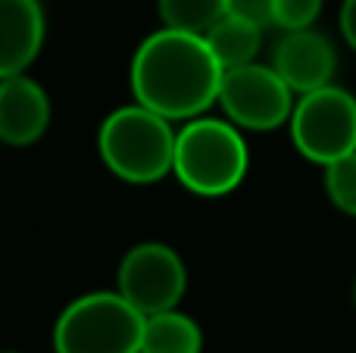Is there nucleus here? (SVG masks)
<instances>
[{
  "label": "nucleus",
  "instance_id": "obj_16",
  "mask_svg": "<svg viewBox=\"0 0 356 353\" xmlns=\"http://www.w3.org/2000/svg\"><path fill=\"white\" fill-rule=\"evenodd\" d=\"M272 3H275V0H225V13L269 28L272 25Z\"/></svg>",
  "mask_w": 356,
  "mask_h": 353
},
{
  "label": "nucleus",
  "instance_id": "obj_10",
  "mask_svg": "<svg viewBox=\"0 0 356 353\" xmlns=\"http://www.w3.org/2000/svg\"><path fill=\"white\" fill-rule=\"evenodd\" d=\"M47 35L41 0H0V79L29 72Z\"/></svg>",
  "mask_w": 356,
  "mask_h": 353
},
{
  "label": "nucleus",
  "instance_id": "obj_13",
  "mask_svg": "<svg viewBox=\"0 0 356 353\" xmlns=\"http://www.w3.org/2000/svg\"><path fill=\"white\" fill-rule=\"evenodd\" d=\"M156 13L163 19V28L207 35L225 16V0H156Z\"/></svg>",
  "mask_w": 356,
  "mask_h": 353
},
{
  "label": "nucleus",
  "instance_id": "obj_2",
  "mask_svg": "<svg viewBox=\"0 0 356 353\" xmlns=\"http://www.w3.org/2000/svg\"><path fill=\"white\" fill-rule=\"evenodd\" d=\"M250 169L244 131L228 119L194 116L175 129L172 175L197 197H225Z\"/></svg>",
  "mask_w": 356,
  "mask_h": 353
},
{
  "label": "nucleus",
  "instance_id": "obj_3",
  "mask_svg": "<svg viewBox=\"0 0 356 353\" xmlns=\"http://www.w3.org/2000/svg\"><path fill=\"white\" fill-rule=\"evenodd\" d=\"M175 125L141 104L116 106L100 122L97 154L116 179L129 185H156L172 175Z\"/></svg>",
  "mask_w": 356,
  "mask_h": 353
},
{
  "label": "nucleus",
  "instance_id": "obj_1",
  "mask_svg": "<svg viewBox=\"0 0 356 353\" xmlns=\"http://www.w3.org/2000/svg\"><path fill=\"white\" fill-rule=\"evenodd\" d=\"M222 66L203 35L156 28L138 44L129 69L135 104L160 113L169 122L203 116L219 97Z\"/></svg>",
  "mask_w": 356,
  "mask_h": 353
},
{
  "label": "nucleus",
  "instance_id": "obj_6",
  "mask_svg": "<svg viewBox=\"0 0 356 353\" xmlns=\"http://www.w3.org/2000/svg\"><path fill=\"white\" fill-rule=\"evenodd\" d=\"M216 104L241 131H275L291 119L294 91L269 63H244L222 69Z\"/></svg>",
  "mask_w": 356,
  "mask_h": 353
},
{
  "label": "nucleus",
  "instance_id": "obj_17",
  "mask_svg": "<svg viewBox=\"0 0 356 353\" xmlns=\"http://www.w3.org/2000/svg\"><path fill=\"white\" fill-rule=\"evenodd\" d=\"M341 35L356 50V0H344L341 3Z\"/></svg>",
  "mask_w": 356,
  "mask_h": 353
},
{
  "label": "nucleus",
  "instance_id": "obj_15",
  "mask_svg": "<svg viewBox=\"0 0 356 353\" xmlns=\"http://www.w3.org/2000/svg\"><path fill=\"white\" fill-rule=\"evenodd\" d=\"M322 13V0H275L272 3V25L282 31L313 28Z\"/></svg>",
  "mask_w": 356,
  "mask_h": 353
},
{
  "label": "nucleus",
  "instance_id": "obj_9",
  "mask_svg": "<svg viewBox=\"0 0 356 353\" xmlns=\"http://www.w3.org/2000/svg\"><path fill=\"white\" fill-rule=\"evenodd\" d=\"M54 106L29 72L0 79V141L10 147H29L50 129Z\"/></svg>",
  "mask_w": 356,
  "mask_h": 353
},
{
  "label": "nucleus",
  "instance_id": "obj_5",
  "mask_svg": "<svg viewBox=\"0 0 356 353\" xmlns=\"http://www.w3.org/2000/svg\"><path fill=\"white\" fill-rule=\"evenodd\" d=\"M288 129L303 160L328 166L356 150V97L334 81L300 94L294 100Z\"/></svg>",
  "mask_w": 356,
  "mask_h": 353
},
{
  "label": "nucleus",
  "instance_id": "obj_11",
  "mask_svg": "<svg viewBox=\"0 0 356 353\" xmlns=\"http://www.w3.org/2000/svg\"><path fill=\"white\" fill-rule=\"evenodd\" d=\"M141 353H203V329L178 306L144 316Z\"/></svg>",
  "mask_w": 356,
  "mask_h": 353
},
{
  "label": "nucleus",
  "instance_id": "obj_4",
  "mask_svg": "<svg viewBox=\"0 0 356 353\" xmlns=\"http://www.w3.org/2000/svg\"><path fill=\"white\" fill-rule=\"evenodd\" d=\"M144 316L119 291H91L54 322L56 353H141Z\"/></svg>",
  "mask_w": 356,
  "mask_h": 353
},
{
  "label": "nucleus",
  "instance_id": "obj_19",
  "mask_svg": "<svg viewBox=\"0 0 356 353\" xmlns=\"http://www.w3.org/2000/svg\"><path fill=\"white\" fill-rule=\"evenodd\" d=\"M3 353H19V350H3Z\"/></svg>",
  "mask_w": 356,
  "mask_h": 353
},
{
  "label": "nucleus",
  "instance_id": "obj_18",
  "mask_svg": "<svg viewBox=\"0 0 356 353\" xmlns=\"http://www.w3.org/2000/svg\"><path fill=\"white\" fill-rule=\"evenodd\" d=\"M350 300H353V310H356V279H353V285H350Z\"/></svg>",
  "mask_w": 356,
  "mask_h": 353
},
{
  "label": "nucleus",
  "instance_id": "obj_12",
  "mask_svg": "<svg viewBox=\"0 0 356 353\" xmlns=\"http://www.w3.org/2000/svg\"><path fill=\"white\" fill-rule=\"evenodd\" d=\"M263 31H266L263 25L225 13V16L203 35V41L213 50L216 63H219L222 69H234V66H244V63L257 60L259 47H263Z\"/></svg>",
  "mask_w": 356,
  "mask_h": 353
},
{
  "label": "nucleus",
  "instance_id": "obj_14",
  "mask_svg": "<svg viewBox=\"0 0 356 353\" xmlns=\"http://www.w3.org/2000/svg\"><path fill=\"white\" fill-rule=\"evenodd\" d=\"M325 169V194L344 216L356 219V150L332 160Z\"/></svg>",
  "mask_w": 356,
  "mask_h": 353
},
{
  "label": "nucleus",
  "instance_id": "obj_7",
  "mask_svg": "<svg viewBox=\"0 0 356 353\" xmlns=\"http://www.w3.org/2000/svg\"><path fill=\"white\" fill-rule=\"evenodd\" d=\"M116 291L141 316L172 310L188 291V269H184L181 254L163 241L135 244L119 260Z\"/></svg>",
  "mask_w": 356,
  "mask_h": 353
},
{
  "label": "nucleus",
  "instance_id": "obj_8",
  "mask_svg": "<svg viewBox=\"0 0 356 353\" xmlns=\"http://www.w3.org/2000/svg\"><path fill=\"white\" fill-rule=\"evenodd\" d=\"M269 66L288 81V88L300 97L322 85H332L338 72V50L332 38L316 28L282 31L269 56Z\"/></svg>",
  "mask_w": 356,
  "mask_h": 353
}]
</instances>
